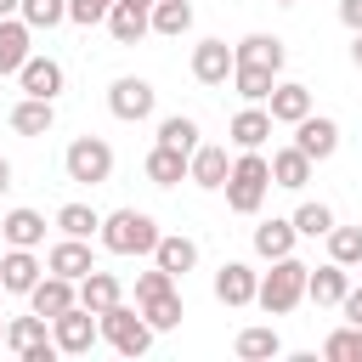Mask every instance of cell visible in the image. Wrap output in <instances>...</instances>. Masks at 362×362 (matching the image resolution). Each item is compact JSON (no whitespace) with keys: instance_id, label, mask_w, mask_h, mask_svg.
<instances>
[{"instance_id":"1","label":"cell","mask_w":362,"mask_h":362,"mask_svg":"<svg viewBox=\"0 0 362 362\" xmlns=\"http://www.w3.org/2000/svg\"><path fill=\"white\" fill-rule=\"evenodd\" d=\"M102 249H113V255H153L158 249V221L147 215V209H113V215H102Z\"/></svg>"},{"instance_id":"2","label":"cell","mask_w":362,"mask_h":362,"mask_svg":"<svg viewBox=\"0 0 362 362\" xmlns=\"http://www.w3.org/2000/svg\"><path fill=\"white\" fill-rule=\"evenodd\" d=\"M266 192H272V158H260V147H249L226 175V209L232 215H255L266 204Z\"/></svg>"},{"instance_id":"3","label":"cell","mask_w":362,"mask_h":362,"mask_svg":"<svg viewBox=\"0 0 362 362\" xmlns=\"http://www.w3.org/2000/svg\"><path fill=\"white\" fill-rule=\"evenodd\" d=\"M305 277H311V266H305V260H294V255L272 260V272L260 277V294H255V305H260L266 317H283V311H294V305L305 300Z\"/></svg>"},{"instance_id":"4","label":"cell","mask_w":362,"mask_h":362,"mask_svg":"<svg viewBox=\"0 0 362 362\" xmlns=\"http://www.w3.org/2000/svg\"><path fill=\"white\" fill-rule=\"evenodd\" d=\"M96 322H102V339H107V345H113V351H119V356H141V351H147V345H153V334H158V328H153V322H147V311H141V305H136V311H130V305H124V300H119V305H113V311H102V317H96Z\"/></svg>"},{"instance_id":"5","label":"cell","mask_w":362,"mask_h":362,"mask_svg":"<svg viewBox=\"0 0 362 362\" xmlns=\"http://www.w3.org/2000/svg\"><path fill=\"white\" fill-rule=\"evenodd\" d=\"M62 170H68V181H79V187H102V181L113 175V147H107L102 136H79V141H68Z\"/></svg>"},{"instance_id":"6","label":"cell","mask_w":362,"mask_h":362,"mask_svg":"<svg viewBox=\"0 0 362 362\" xmlns=\"http://www.w3.org/2000/svg\"><path fill=\"white\" fill-rule=\"evenodd\" d=\"M96 334H102V322H96L90 305H68L62 317H51V339H57V351H68V356H85V351L96 345Z\"/></svg>"},{"instance_id":"7","label":"cell","mask_w":362,"mask_h":362,"mask_svg":"<svg viewBox=\"0 0 362 362\" xmlns=\"http://www.w3.org/2000/svg\"><path fill=\"white\" fill-rule=\"evenodd\" d=\"M153 102H158V90H153L147 79H136V74H124V79L107 85V107H113V119H124V124H141V119L153 113Z\"/></svg>"},{"instance_id":"8","label":"cell","mask_w":362,"mask_h":362,"mask_svg":"<svg viewBox=\"0 0 362 362\" xmlns=\"http://www.w3.org/2000/svg\"><path fill=\"white\" fill-rule=\"evenodd\" d=\"M232 68H238V51L226 40H198L192 45V79L198 85H226Z\"/></svg>"},{"instance_id":"9","label":"cell","mask_w":362,"mask_h":362,"mask_svg":"<svg viewBox=\"0 0 362 362\" xmlns=\"http://www.w3.org/2000/svg\"><path fill=\"white\" fill-rule=\"evenodd\" d=\"M294 147H300L311 164H322V158H334V153H339V124H334V119L305 113V119L294 124Z\"/></svg>"},{"instance_id":"10","label":"cell","mask_w":362,"mask_h":362,"mask_svg":"<svg viewBox=\"0 0 362 362\" xmlns=\"http://www.w3.org/2000/svg\"><path fill=\"white\" fill-rule=\"evenodd\" d=\"M255 294H260V277H255V266H243V260H226V266L215 272V300H221V305H255Z\"/></svg>"},{"instance_id":"11","label":"cell","mask_w":362,"mask_h":362,"mask_svg":"<svg viewBox=\"0 0 362 362\" xmlns=\"http://www.w3.org/2000/svg\"><path fill=\"white\" fill-rule=\"evenodd\" d=\"M68 305H79V288H74V277H57V272H45V277L28 288V311H40V317H62Z\"/></svg>"},{"instance_id":"12","label":"cell","mask_w":362,"mask_h":362,"mask_svg":"<svg viewBox=\"0 0 362 362\" xmlns=\"http://www.w3.org/2000/svg\"><path fill=\"white\" fill-rule=\"evenodd\" d=\"M153 6H158V0H113V11H107L113 40H119V45H136V40L153 28Z\"/></svg>"},{"instance_id":"13","label":"cell","mask_w":362,"mask_h":362,"mask_svg":"<svg viewBox=\"0 0 362 362\" xmlns=\"http://www.w3.org/2000/svg\"><path fill=\"white\" fill-rule=\"evenodd\" d=\"M17 85H23V96H45V102H57V90H62V62H51V57H28V62L17 68Z\"/></svg>"},{"instance_id":"14","label":"cell","mask_w":362,"mask_h":362,"mask_svg":"<svg viewBox=\"0 0 362 362\" xmlns=\"http://www.w3.org/2000/svg\"><path fill=\"white\" fill-rule=\"evenodd\" d=\"M226 175H232L226 147L198 141V153H192V164H187V181H192V187H204V192H215V187H226Z\"/></svg>"},{"instance_id":"15","label":"cell","mask_w":362,"mask_h":362,"mask_svg":"<svg viewBox=\"0 0 362 362\" xmlns=\"http://www.w3.org/2000/svg\"><path fill=\"white\" fill-rule=\"evenodd\" d=\"M345 288H351V266H339V260H328V266H317L305 277V300L311 305H339Z\"/></svg>"},{"instance_id":"16","label":"cell","mask_w":362,"mask_h":362,"mask_svg":"<svg viewBox=\"0 0 362 362\" xmlns=\"http://www.w3.org/2000/svg\"><path fill=\"white\" fill-rule=\"evenodd\" d=\"M119 300H124V283H119L113 272H96V266H90V272L79 277V305H90L96 317H102V311H113Z\"/></svg>"},{"instance_id":"17","label":"cell","mask_w":362,"mask_h":362,"mask_svg":"<svg viewBox=\"0 0 362 362\" xmlns=\"http://www.w3.org/2000/svg\"><path fill=\"white\" fill-rule=\"evenodd\" d=\"M45 266H51L57 277H74V283H79V277H85L96 260H90V243H85V238H62V243H51Z\"/></svg>"},{"instance_id":"18","label":"cell","mask_w":362,"mask_h":362,"mask_svg":"<svg viewBox=\"0 0 362 362\" xmlns=\"http://www.w3.org/2000/svg\"><path fill=\"white\" fill-rule=\"evenodd\" d=\"M40 283V260H34V249H11V255H0V288L6 294H28Z\"/></svg>"},{"instance_id":"19","label":"cell","mask_w":362,"mask_h":362,"mask_svg":"<svg viewBox=\"0 0 362 362\" xmlns=\"http://www.w3.org/2000/svg\"><path fill=\"white\" fill-rule=\"evenodd\" d=\"M28 34H34V28H28L23 17H0V74H17V68L34 57V51H28Z\"/></svg>"},{"instance_id":"20","label":"cell","mask_w":362,"mask_h":362,"mask_svg":"<svg viewBox=\"0 0 362 362\" xmlns=\"http://www.w3.org/2000/svg\"><path fill=\"white\" fill-rule=\"evenodd\" d=\"M0 238H6L11 249H34V243H45V215H40V209H11V215L0 221Z\"/></svg>"},{"instance_id":"21","label":"cell","mask_w":362,"mask_h":362,"mask_svg":"<svg viewBox=\"0 0 362 362\" xmlns=\"http://www.w3.org/2000/svg\"><path fill=\"white\" fill-rule=\"evenodd\" d=\"M294 238H300L294 221H260L255 226V255L260 260H283V255H294Z\"/></svg>"},{"instance_id":"22","label":"cell","mask_w":362,"mask_h":362,"mask_svg":"<svg viewBox=\"0 0 362 362\" xmlns=\"http://www.w3.org/2000/svg\"><path fill=\"white\" fill-rule=\"evenodd\" d=\"M266 102H272V119H277V124H300V119L311 113V90L294 85V79H288V85H272Z\"/></svg>"},{"instance_id":"23","label":"cell","mask_w":362,"mask_h":362,"mask_svg":"<svg viewBox=\"0 0 362 362\" xmlns=\"http://www.w3.org/2000/svg\"><path fill=\"white\" fill-rule=\"evenodd\" d=\"M51 124H57V107H51L45 96H23V102L11 107V130H17V136H45Z\"/></svg>"},{"instance_id":"24","label":"cell","mask_w":362,"mask_h":362,"mask_svg":"<svg viewBox=\"0 0 362 362\" xmlns=\"http://www.w3.org/2000/svg\"><path fill=\"white\" fill-rule=\"evenodd\" d=\"M187 164H192V158H187L181 147H164V141H158V147L147 153V181H153V187H175V181H187Z\"/></svg>"},{"instance_id":"25","label":"cell","mask_w":362,"mask_h":362,"mask_svg":"<svg viewBox=\"0 0 362 362\" xmlns=\"http://www.w3.org/2000/svg\"><path fill=\"white\" fill-rule=\"evenodd\" d=\"M153 266H164V272L187 277V272L198 266V243H192V238H181V232H170V238H158V249H153Z\"/></svg>"},{"instance_id":"26","label":"cell","mask_w":362,"mask_h":362,"mask_svg":"<svg viewBox=\"0 0 362 362\" xmlns=\"http://www.w3.org/2000/svg\"><path fill=\"white\" fill-rule=\"evenodd\" d=\"M232 51H238V62H260V68H277V74H283V57H288L277 34H243Z\"/></svg>"},{"instance_id":"27","label":"cell","mask_w":362,"mask_h":362,"mask_svg":"<svg viewBox=\"0 0 362 362\" xmlns=\"http://www.w3.org/2000/svg\"><path fill=\"white\" fill-rule=\"evenodd\" d=\"M272 124H277V119H272V107H255V102H249V107L232 119V141L249 153V147H260V141L272 136Z\"/></svg>"},{"instance_id":"28","label":"cell","mask_w":362,"mask_h":362,"mask_svg":"<svg viewBox=\"0 0 362 362\" xmlns=\"http://www.w3.org/2000/svg\"><path fill=\"white\" fill-rule=\"evenodd\" d=\"M311 181V158L300 153V147H283V153H272V187H288V192H300Z\"/></svg>"},{"instance_id":"29","label":"cell","mask_w":362,"mask_h":362,"mask_svg":"<svg viewBox=\"0 0 362 362\" xmlns=\"http://www.w3.org/2000/svg\"><path fill=\"white\" fill-rule=\"evenodd\" d=\"M232 85H238V96H243V102H266V96H272V85H277V68L238 62V68H232Z\"/></svg>"},{"instance_id":"30","label":"cell","mask_w":362,"mask_h":362,"mask_svg":"<svg viewBox=\"0 0 362 362\" xmlns=\"http://www.w3.org/2000/svg\"><path fill=\"white\" fill-rule=\"evenodd\" d=\"M45 322H51V317H40V311H28V317H11V322H6V345H11L17 356L40 351V345H45Z\"/></svg>"},{"instance_id":"31","label":"cell","mask_w":362,"mask_h":362,"mask_svg":"<svg viewBox=\"0 0 362 362\" xmlns=\"http://www.w3.org/2000/svg\"><path fill=\"white\" fill-rule=\"evenodd\" d=\"M187 28H192V0H158V6H153V34L181 40Z\"/></svg>"},{"instance_id":"32","label":"cell","mask_w":362,"mask_h":362,"mask_svg":"<svg viewBox=\"0 0 362 362\" xmlns=\"http://www.w3.org/2000/svg\"><path fill=\"white\" fill-rule=\"evenodd\" d=\"M232 351H238L243 362H266V356L283 351V339H277V328H243V334L232 339Z\"/></svg>"},{"instance_id":"33","label":"cell","mask_w":362,"mask_h":362,"mask_svg":"<svg viewBox=\"0 0 362 362\" xmlns=\"http://www.w3.org/2000/svg\"><path fill=\"white\" fill-rule=\"evenodd\" d=\"M158 141L164 147H181L187 158L198 153V119H187V113H170L164 124H158Z\"/></svg>"},{"instance_id":"34","label":"cell","mask_w":362,"mask_h":362,"mask_svg":"<svg viewBox=\"0 0 362 362\" xmlns=\"http://www.w3.org/2000/svg\"><path fill=\"white\" fill-rule=\"evenodd\" d=\"M57 226H62V238H90V232H102V215L90 204H62L57 209Z\"/></svg>"},{"instance_id":"35","label":"cell","mask_w":362,"mask_h":362,"mask_svg":"<svg viewBox=\"0 0 362 362\" xmlns=\"http://www.w3.org/2000/svg\"><path fill=\"white\" fill-rule=\"evenodd\" d=\"M322 356H328V362H362V328H356V322L334 328V334L322 339Z\"/></svg>"},{"instance_id":"36","label":"cell","mask_w":362,"mask_h":362,"mask_svg":"<svg viewBox=\"0 0 362 362\" xmlns=\"http://www.w3.org/2000/svg\"><path fill=\"white\" fill-rule=\"evenodd\" d=\"M328 260L362 266V226H334V232H328Z\"/></svg>"},{"instance_id":"37","label":"cell","mask_w":362,"mask_h":362,"mask_svg":"<svg viewBox=\"0 0 362 362\" xmlns=\"http://www.w3.org/2000/svg\"><path fill=\"white\" fill-rule=\"evenodd\" d=\"M294 226H300V238H328L334 232V209L328 204H300L294 209Z\"/></svg>"},{"instance_id":"38","label":"cell","mask_w":362,"mask_h":362,"mask_svg":"<svg viewBox=\"0 0 362 362\" xmlns=\"http://www.w3.org/2000/svg\"><path fill=\"white\" fill-rule=\"evenodd\" d=\"M141 311H147V322H153L158 334H164V328H181V317H187V311H181V294H175V288H170V294H158V300H147Z\"/></svg>"},{"instance_id":"39","label":"cell","mask_w":362,"mask_h":362,"mask_svg":"<svg viewBox=\"0 0 362 362\" xmlns=\"http://www.w3.org/2000/svg\"><path fill=\"white\" fill-rule=\"evenodd\" d=\"M23 23L28 28H57V23H68V0H23Z\"/></svg>"},{"instance_id":"40","label":"cell","mask_w":362,"mask_h":362,"mask_svg":"<svg viewBox=\"0 0 362 362\" xmlns=\"http://www.w3.org/2000/svg\"><path fill=\"white\" fill-rule=\"evenodd\" d=\"M170 288H175V272L153 266V272H141V277H136V305H147V300H158V294H170Z\"/></svg>"},{"instance_id":"41","label":"cell","mask_w":362,"mask_h":362,"mask_svg":"<svg viewBox=\"0 0 362 362\" xmlns=\"http://www.w3.org/2000/svg\"><path fill=\"white\" fill-rule=\"evenodd\" d=\"M107 11H113V0H68V23H79V28L107 23Z\"/></svg>"},{"instance_id":"42","label":"cell","mask_w":362,"mask_h":362,"mask_svg":"<svg viewBox=\"0 0 362 362\" xmlns=\"http://www.w3.org/2000/svg\"><path fill=\"white\" fill-rule=\"evenodd\" d=\"M339 311H345V322H356V328H362V288H345Z\"/></svg>"},{"instance_id":"43","label":"cell","mask_w":362,"mask_h":362,"mask_svg":"<svg viewBox=\"0 0 362 362\" xmlns=\"http://www.w3.org/2000/svg\"><path fill=\"white\" fill-rule=\"evenodd\" d=\"M339 23L356 34V28H362V0H339Z\"/></svg>"},{"instance_id":"44","label":"cell","mask_w":362,"mask_h":362,"mask_svg":"<svg viewBox=\"0 0 362 362\" xmlns=\"http://www.w3.org/2000/svg\"><path fill=\"white\" fill-rule=\"evenodd\" d=\"M351 62H356V68H362V28H356V34H351Z\"/></svg>"},{"instance_id":"45","label":"cell","mask_w":362,"mask_h":362,"mask_svg":"<svg viewBox=\"0 0 362 362\" xmlns=\"http://www.w3.org/2000/svg\"><path fill=\"white\" fill-rule=\"evenodd\" d=\"M23 11V0H0V17H17Z\"/></svg>"},{"instance_id":"46","label":"cell","mask_w":362,"mask_h":362,"mask_svg":"<svg viewBox=\"0 0 362 362\" xmlns=\"http://www.w3.org/2000/svg\"><path fill=\"white\" fill-rule=\"evenodd\" d=\"M6 187H11V164L0 158V192H6Z\"/></svg>"},{"instance_id":"47","label":"cell","mask_w":362,"mask_h":362,"mask_svg":"<svg viewBox=\"0 0 362 362\" xmlns=\"http://www.w3.org/2000/svg\"><path fill=\"white\" fill-rule=\"evenodd\" d=\"M272 6H300V0H272Z\"/></svg>"},{"instance_id":"48","label":"cell","mask_w":362,"mask_h":362,"mask_svg":"<svg viewBox=\"0 0 362 362\" xmlns=\"http://www.w3.org/2000/svg\"><path fill=\"white\" fill-rule=\"evenodd\" d=\"M0 339H6V322H0Z\"/></svg>"}]
</instances>
